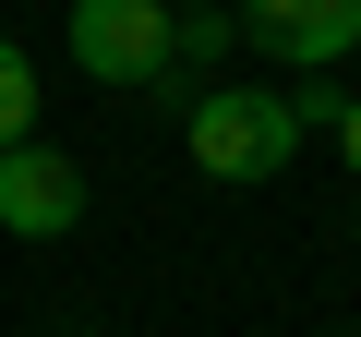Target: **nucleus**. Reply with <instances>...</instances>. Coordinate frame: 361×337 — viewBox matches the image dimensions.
Returning <instances> with one entry per match:
<instances>
[{
    "label": "nucleus",
    "instance_id": "nucleus-1",
    "mask_svg": "<svg viewBox=\"0 0 361 337\" xmlns=\"http://www.w3.org/2000/svg\"><path fill=\"white\" fill-rule=\"evenodd\" d=\"M289 157H301L289 85H217V97H193V168H205V181L253 193V181H277Z\"/></svg>",
    "mask_w": 361,
    "mask_h": 337
},
{
    "label": "nucleus",
    "instance_id": "nucleus-2",
    "mask_svg": "<svg viewBox=\"0 0 361 337\" xmlns=\"http://www.w3.org/2000/svg\"><path fill=\"white\" fill-rule=\"evenodd\" d=\"M73 61L133 97H180V13L169 0H73Z\"/></svg>",
    "mask_w": 361,
    "mask_h": 337
},
{
    "label": "nucleus",
    "instance_id": "nucleus-3",
    "mask_svg": "<svg viewBox=\"0 0 361 337\" xmlns=\"http://www.w3.org/2000/svg\"><path fill=\"white\" fill-rule=\"evenodd\" d=\"M241 49H265L277 73H325V61H349L361 49V0H253L241 13Z\"/></svg>",
    "mask_w": 361,
    "mask_h": 337
},
{
    "label": "nucleus",
    "instance_id": "nucleus-4",
    "mask_svg": "<svg viewBox=\"0 0 361 337\" xmlns=\"http://www.w3.org/2000/svg\"><path fill=\"white\" fill-rule=\"evenodd\" d=\"M0 229L13 241H73L85 229V168L61 145H13L0 157Z\"/></svg>",
    "mask_w": 361,
    "mask_h": 337
},
{
    "label": "nucleus",
    "instance_id": "nucleus-5",
    "mask_svg": "<svg viewBox=\"0 0 361 337\" xmlns=\"http://www.w3.org/2000/svg\"><path fill=\"white\" fill-rule=\"evenodd\" d=\"M13 145H37V61L0 37V157H13Z\"/></svg>",
    "mask_w": 361,
    "mask_h": 337
},
{
    "label": "nucleus",
    "instance_id": "nucleus-6",
    "mask_svg": "<svg viewBox=\"0 0 361 337\" xmlns=\"http://www.w3.org/2000/svg\"><path fill=\"white\" fill-rule=\"evenodd\" d=\"M229 49H241V13H193V25H180V109H193V73L229 61Z\"/></svg>",
    "mask_w": 361,
    "mask_h": 337
},
{
    "label": "nucleus",
    "instance_id": "nucleus-7",
    "mask_svg": "<svg viewBox=\"0 0 361 337\" xmlns=\"http://www.w3.org/2000/svg\"><path fill=\"white\" fill-rule=\"evenodd\" d=\"M337 145H349V168H361V97H349V109H337Z\"/></svg>",
    "mask_w": 361,
    "mask_h": 337
}]
</instances>
